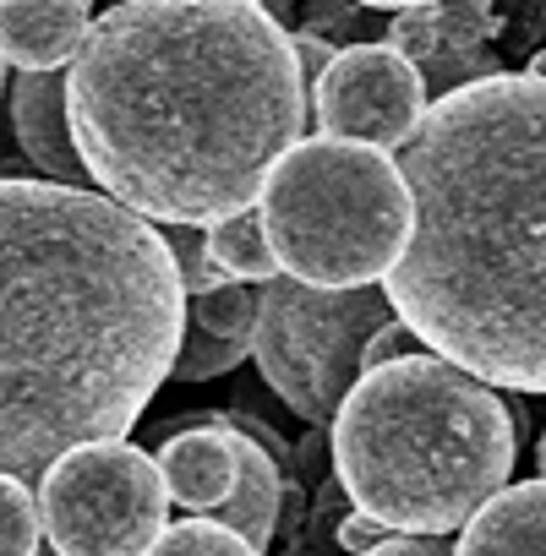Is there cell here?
<instances>
[{
	"instance_id": "6",
	"label": "cell",
	"mask_w": 546,
	"mask_h": 556,
	"mask_svg": "<svg viewBox=\"0 0 546 556\" xmlns=\"http://www.w3.org/2000/svg\"><path fill=\"white\" fill-rule=\"evenodd\" d=\"M394 312L383 290H307L273 273L257 290L251 355L307 426H328L350 382L361 377V350Z\"/></svg>"
},
{
	"instance_id": "18",
	"label": "cell",
	"mask_w": 546,
	"mask_h": 556,
	"mask_svg": "<svg viewBox=\"0 0 546 556\" xmlns=\"http://www.w3.org/2000/svg\"><path fill=\"white\" fill-rule=\"evenodd\" d=\"M164 245H170V267H175V285H181L186 301L191 295H213V290L229 285V278L213 267L208 245H202V229H175V235H164Z\"/></svg>"
},
{
	"instance_id": "12",
	"label": "cell",
	"mask_w": 546,
	"mask_h": 556,
	"mask_svg": "<svg viewBox=\"0 0 546 556\" xmlns=\"http://www.w3.org/2000/svg\"><path fill=\"white\" fill-rule=\"evenodd\" d=\"M88 28V0H0V61L17 72H66Z\"/></svg>"
},
{
	"instance_id": "17",
	"label": "cell",
	"mask_w": 546,
	"mask_h": 556,
	"mask_svg": "<svg viewBox=\"0 0 546 556\" xmlns=\"http://www.w3.org/2000/svg\"><path fill=\"white\" fill-rule=\"evenodd\" d=\"M0 556H39V507L34 485L0 475Z\"/></svg>"
},
{
	"instance_id": "14",
	"label": "cell",
	"mask_w": 546,
	"mask_h": 556,
	"mask_svg": "<svg viewBox=\"0 0 546 556\" xmlns=\"http://www.w3.org/2000/svg\"><path fill=\"white\" fill-rule=\"evenodd\" d=\"M280 507H285L280 458H268L251 437L235 431V485H229V496H224L208 518L224 523L229 534H240V540L262 556L268 540H273V529H280Z\"/></svg>"
},
{
	"instance_id": "15",
	"label": "cell",
	"mask_w": 546,
	"mask_h": 556,
	"mask_svg": "<svg viewBox=\"0 0 546 556\" xmlns=\"http://www.w3.org/2000/svg\"><path fill=\"white\" fill-rule=\"evenodd\" d=\"M202 245H208L213 267L229 278V285H251V290H257V285H268V278H273V256H268V245H262L257 207L240 213V218H229V224L202 229Z\"/></svg>"
},
{
	"instance_id": "22",
	"label": "cell",
	"mask_w": 546,
	"mask_h": 556,
	"mask_svg": "<svg viewBox=\"0 0 546 556\" xmlns=\"http://www.w3.org/2000/svg\"><path fill=\"white\" fill-rule=\"evenodd\" d=\"M383 534H388V529H377V523L361 518V513H345V518L334 523V540H339V551H350V556H367Z\"/></svg>"
},
{
	"instance_id": "5",
	"label": "cell",
	"mask_w": 546,
	"mask_h": 556,
	"mask_svg": "<svg viewBox=\"0 0 546 556\" xmlns=\"http://www.w3.org/2000/svg\"><path fill=\"white\" fill-rule=\"evenodd\" d=\"M273 273L307 290H377L410 245V191L388 153L301 137L257 191Z\"/></svg>"
},
{
	"instance_id": "2",
	"label": "cell",
	"mask_w": 546,
	"mask_h": 556,
	"mask_svg": "<svg viewBox=\"0 0 546 556\" xmlns=\"http://www.w3.org/2000/svg\"><path fill=\"white\" fill-rule=\"evenodd\" d=\"M181 285L153 224L99 191L0 175V475L126 442L181 350Z\"/></svg>"
},
{
	"instance_id": "13",
	"label": "cell",
	"mask_w": 546,
	"mask_h": 556,
	"mask_svg": "<svg viewBox=\"0 0 546 556\" xmlns=\"http://www.w3.org/2000/svg\"><path fill=\"white\" fill-rule=\"evenodd\" d=\"M541 545H546V485L519 480L464 518L454 556H546Z\"/></svg>"
},
{
	"instance_id": "11",
	"label": "cell",
	"mask_w": 546,
	"mask_h": 556,
	"mask_svg": "<svg viewBox=\"0 0 546 556\" xmlns=\"http://www.w3.org/2000/svg\"><path fill=\"white\" fill-rule=\"evenodd\" d=\"M191 420L197 426L164 437V447L153 453V469H159L170 502L208 518L235 485V431L219 415H191Z\"/></svg>"
},
{
	"instance_id": "23",
	"label": "cell",
	"mask_w": 546,
	"mask_h": 556,
	"mask_svg": "<svg viewBox=\"0 0 546 556\" xmlns=\"http://www.w3.org/2000/svg\"><path fill=\"white\" fill-rule=\"evenodd\" d=\"M290 556H334V551H290Z\"/></svg>"
},
{
	"instance_id": "4",
	"label": "cell",
	"mask_w": 546,
	"mask_h": 556,
	"mask_svg": "<svg viewBox=\"0 0 546 556\" xmlns=\"http://www.w3.org/2000/svg\"><path fill=\"white\" fill-rule=\"evenodd\" d=\"M350 513L388 534H454L513 469L508 404L437 355H399L350 382L328 420Z\"/></svg>"
},
{
	"instance_id": "19",
	"label": "cell",
	"mask_w": 546,
	"mask_h": 556,
	"mask_svg": "<svg viewBox=\"0 0 546 556\" xmlns=\"http://www.w3.org/2000/svg\"><path fill=\"white\" fill-rule=\"evenodd\" d=\"M290 55H296L301 99L312 104V88H318V77H323V72H328V61H334V45H328V39H312V34L301 28V34H290Z\"/></svg>"
},
{
	"instance_id": "20",
	"label": "cell",
	"mask_w": 546,
	"mask_h": 556,
	"mask_svg": "<svg viewBox=\"0 0 546 556\" xmlns=\"http://www.w3.org/2000/svg\"><path fill=\"white\" fill-rule=\"evenodd\" d=\"M399 355H415V339H410L399 323H388V328H377V333L367 339V350H361V371L388 366V361H399Z\"/></svg>"
},
{
	"instance_id": "9",
	"label": "cell",
	"mask_w": 546,
	"mask_h": 556,
	"mask_svg": "<svg viewBox=\"0 0 546 556\" xmlns=\"http://www.w3.org/2000/svg\"><path fill=\"white\" fill-rule=\"evenodd\" d=\"M251 323H257V290L224 285L213 295H191L181 306V350L170 377L181 382H213L235 371L251 355Z\"/></svg>"
},
{
	"instance_id": "1",
	"label": "cell",
	"mask_w": 546,
	"mask_h": 556,
	"mask_svg": "<svg viewBox=\"0 0 546 556\" xmlns=\"http://www.w3.org/2000/svg\"><path fill=\"white\" fill-rule=\"evenodd\" d=\"M66 126L88 186L142 224H229L307 126L290 28L251 0L110 7L66 66Z\"/></svg>"
},
{
	"instance_id": "3",
	"label": "cell",
	"mask_w": 546,
	"mask_h": 556,
	"mask_svg": "<svg viewBox=\"0 0 546 556\" xmlns=\"http://www.w3.org/2000/svg\"><path fill=\"white\" fill-rule=\"evenodd\" d=\"M410 245L394 323L486 388H546V77L497 72L426 104L399 148Z\"/></svg>"
},
{
	"instance_id": "10",
	"label": "cell",
	"mask_w": 546,
	"mask_h": 556,
	"mask_svg": "<svg viewBox=\"0 0 546 556\" xmlns=\"http://www.w3.org/2000/svg\"><path fill=\"white\" fill-rule=\"evenodd\" d=\"M12 131H17L23 159L50 186L94 191L72 148V126H66V72H23L12 83Z\"/></svg>"
},
{
	"instance_id": "7",
	"label": "cell",
	"mask_w": 546,
	"mask_h": 556,
	"mask_svg": "<svg viewBox=\"0 0 546 556\" xmlns=\"http://www.w3.org/2000/svg\"><path fill=\"white\" fill-rule=\"evenodd\" d=\"M34 507L55 556H142L170 523L164 480L137 442L61 453L39 475Z\"/></svg>"
},
{
	"instance_id": "24",
	"label": "cell",
	"mask_w": 546,
	"mask_h": 556,
	"mask_svg": "<svg viewBox=\"0 0 546 556\" xmlns=\"http://www.w3.org/2000/svg\"><path fill=\"white\" fill-rule=\"evenodd\" d=\"M0 93H7V61H0Z\"/></svg>"
},
{
	"instance_id": "21",
	"label": "cell",
	"mask_w": 546,
	"mask_h": 556,
	"mask_svg": "<svg viewBox=\"0 0 546 556\" xmlns=\"http://www.w3.org/2000/svg\"><path fill=\"white\" fill-rule=\"evenodd\" d=\"M367 556H454V540H443V534H383Z\"/></svg>"
},
{
	"instance_id": "8",
	"label": "cell",
	"mask_w": 546,
	"mask_h": 556,
	"mask_svg": "<svg viewBox=\"0 0 546 556\" xmlns=\"http://www.w3.org/2000/svg\"><path fill=\"white\" fill-rule=\"evenodd\" d=\"M307 115L323 137L356 142V148H405L415 121L426 115V88L410 61H399L383 45H339L328 72L312 88Z\"/></svg>"
},
{
	"instance_id": "16",
	"label": "cell",
	"mask_w": 546,
	"mask_h": 556,
	"mask_svg": "<svg viewBox=\"0 0 546 556\" xmlns=\"http://www.w3.org/2000/svg\"><path fill=\"white\" fill-rule=\"evenodd\" d=\"M142 556H257V551L213 518H181V523H164Z\"/></svg>"
}]
</instances>
